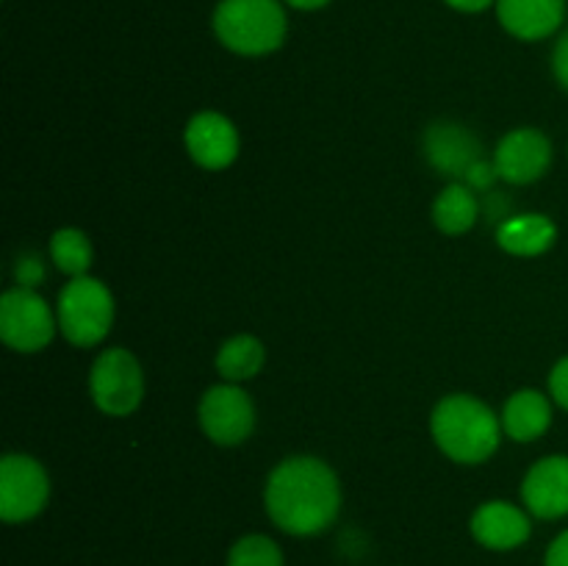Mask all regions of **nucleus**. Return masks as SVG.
Returning <instances> with one entry per match:
<instances>
[{"instance_id":"nucleus-1","label":"nucleus","mask_w":568,"mask_h":566,"mask_svg":"<svg viewBox=\"0 0 568 566\" xmlns=\"http://www.w3.org/2000/svg\"><path fill=\"white\" fill-rule=\"evenodd\" d=\"M264 508L288 536H320L342 511V483L316 455H292L266 477Z\"/></svg>"},{"instance_id":"nucleus-2","label":"nucleus","mask_w":568,"mask_h":566,"mask_svg":"<svg viewBox=\"0 0 568 566\" xmlns=\"http://www.w3.org/2000/svg\"><path fill=\"white\" fill-rule=\"evenodd\" d=\"M433 442L455 464L475 466L491 458L503 442V420L471 394H449L430 414Z\"/></svg>"},{"instance_id":"nucleus-3","label":"nucleus","mask_w":568,"mask_h":566,"mask_svg":"<svg viewBox=\"0 0 568 566\" xmlns=\"http://www.w3.org/2000/svg\"><path fill=\"white\" fill-rule=\"evenodd\" d=\"M222 48L239 55H270L286 42L288 14L283 0H220L211 17Z\"/></svg>"},{"instance_id":"nucleus-4","label":"nucleus","mask_w":568,"mask_h":566,"mask_svg":"<svg viewBox=\"0 0 568 566\" xmlns=\"http://www.w3.org/2000/svg\"><path fill=\"white\" fill-rule=\"evenodd\" d=\"M59 331L75 347H94L103 342L114 325V294L103 281L92 275L70 277L55 305Z\"/></svg>"},{"instance_id":"nucleus-5","label":"nucleus","mask_w":568,"mask_h":566,"mask_svg":"<svg viewBox=\"0 0 568 566\" xmlns=\"http://www.w3.org/2000/svg\"><path fill=\"white\" fill-rule=\"evenodd\" d=\"M89 394L103 414H133L144 400V372L136 355L125 347L103 350L89 372Z\"/></svg>"},{"instance_id":"nucleus-6","label":"nucleus","mask_w":568,"mask_h":566,"mask_svg":"<svg viewBox=\"0 0 568 566\" xmlns=\"http://www.w3.org/2000/svg\"><path fill=\"white\" fill-rule=\"evenodd\" d=\"M59 316L39 292L14 286L0 297V338L14 353H39L53 342Z\"/></svg>"},{"instance_id":"nucleus-7","label":"nucleus","mask_w":568,"mask_h":566,"mask_svg":"<svg viewBox=\"0 0 568 566\" xmlns=\"http://www.w3.org/2000/svg\"><path fill=\"white\" fill-rule=\"evenodd\" d=\"M50 499V477L33 455L9 453L0 461V516L9 525L33 519Z\"/></svg>"},{"instance_id":"nucleus-8","label":"nucleus","mask_w":568,"mask_h":566,"mask_svg":"<svg viewBox=\"0 0 568 566\" xmlns=\"http://www.w3.org/2000/svg\"><path fill=\"white\" fill-rule=\"evenodd\" d=\"M200 427L220 447L244 444L255 431V403L239 383H216L200 397Z\"/></svg>"},{"instance_id":"nucleus-9","label":"nucleus","mask_w":568,"mask_h":566,"mask_svg":"<svg viewBox=\"0 0 568 566\" xmlns=\"http://www.w3.org/2000/svg\"><path fill=\"white\" fill-rule=\"evenodd\" d=\"M494 166L497 175L514 186L541 181L552 166V142L538 128H516L499 139L494 150Z\"/></svg>"},{"instance_id":"nucleus-10","label":"nucleus","mask_w":568,"mask_h":566,"mask_svg":"<svg viewBox=\"0 0 568 566\" xmlns=\"http://www.w3.org/2000/svg\"><path fill=\"white\" fill-rule=\"evenodd\" d=\"M183 142L194 164L209 172L227 170L239 159V148H242L236 125L220 111H197L186 122Z\"/></svg>"},{"instance_id":"nucleus-11","label":"nucleus","mask_w":568,"mask_h":566,"mask_svg":"<svg viewBox=\"0 0 568 566\" xmlns=\"http://www.w3.org/2000/svg\"><path fill=\"white\" fill-rule=\"evenodd\" d=\"M425 155L442 175L464 183L477 161H483V144L460 122L438 120L425 131Z\"/></svg>"},{"instance_id":"nucleus-12","label":"nucleus","mask_w":568,"mask_h":566,"mask_svg":"<svg viewBox=\"0 0 568 566\" xmlns=\"http://www.w3.org/2000/svg\"><path fill=\"white\" fill-rule=\"evenodd\" d=\"M521 499L538 519L568 516V455H547L536 461L521 481Z\"/></svg>"},{"instance_id":"nucleus-13","label":"nucleus","mask_w":568,"mask_h":566,"mask_svg":"<svg viewBox=\"0 0 568 566\" xmlns=\"http://www.w3.org/2000/svg\"><path fill=\"white\" fill-rule=\"evenodd\" d=\"M469 527L477 544H483L486 549H497V553L521 547L532 533L530 511H521L519 505L508 503V499H488V503H483L471 514Z\"/></svg>"},{"instance_id":"nucleus-14","label":"nucleus","mask_w":568,"mask_h":566,"mask_svg":"<svg viewBox=\"0 0 568 566\" xmlns=\"http://www.w3.org/2000/svg\"><path fill=\"white\" fill-rule=\"evenodd\" d=\"M497 20L521 42H541L564 28L568 0H497Z\"/></svg>"},{"instance_id":"nucleus-15","label":"nucleus","mask_w":568,"mask_h":566,"mask_svg":"<svg viewBox=\"0 0 568 566\" xmlns=\"http://www.w3.org/2000/svg\"><path fill=\"white\" fill-rule=\"evenodd\" d=\"M499 420H503V431L514 442H536L552 425V400L538 388H519L508 397Z\"/></svg>"},{"instance_id":"nucleus-16","label":"nucleus","mask_w":568,"mask_h":566,"mask_svg":"<svg viewBox=\"0 0 568 566\" xmlns=\"http://www.w3.org/2000/svg\"><path fill=\"white\" fill-rule=\"evenodd\" d=\"M555 239H558V225L547 214H510L497 228L499 247L519 259L544 255Z\"/></svg>"},{"instance_id":"nucleus-17","label":"nucleus","mask_w":568,"mask_h":566,"mask_svg":"<svg viewBox=\"0 0 568 566\" xmlns=\"http://www.w3.org/2000/svg\"><path fill=\"white\" fill-rule=\"evenodd\" d=\"M480 220V200H477L475 189L466 183L453 181L438 192L436 203H433V222L447 236H460V233L471 231Z\"/></svg>"},{"instance_id":"nucleus-18","label":"nucleus","mask_w":568,"mask_h":566,"mask_svg":"<svg viewBox=\"0 0 568 566\" xmlns=\"http://www.w3.org/2000/svg\"><path fill=\"white\" fill-rule=\"evenodd\" d=\"M214 364L225 383L253 381V377L264 370L266 347L258 336L239 333V336H231L227 342H222V347L216 350Z\"/></svg>"},{"instance_id":"nucleus-19","label":"nucleus","mask_w":568,"mask_h":566,"mask_svg":"<svg viewBox=\"0 0 568 566\" xmlns=\"http://www.w3.org/2000/svg\"><path fill=\"white\" fill-rule=\"evenodd\" d=\"M92 259V242H89V236L81 228H59V231L50 236V261H53L55 270L64 272L67 277L89 275Z\"/></svg>"},{"instance_id":"nucleus-20","label":"nucleus","mask_w":568,"mask_h":566,"mask_svg":"<svg viewBox=\"0 0 568 566\" xmlns=\"http://www.w3.org/2000/svg\"><path fill=\"white\" fill-rule=\"evenodd\" d=\"M225 566H286L283 549L264 533H247L227 549Z\"/></svg>"},{"instance_id":"nucleus-21","label":"nucleus","mask_w":568,"mask_h":566,"mask_svg":"<svg viewBox=\"0 0 568 566\" xmlns=\"http://www.w3.org/2000/svg\"><path fill=\"white\" fill-rule=\"evenodd\" d=\"M14 275H17V283H20V286H26V289L39 286L44 277V266H42V261H39V255H33V253L20 255V259H17V266H14Z\"/></svg>"},{"instance_id":"nucleus-22","label":"nucleus","mask_w":568,"mask_h":566,"mask_svg":"<svg viewBox=\"0 0 568 566\" xmlns=\"http://www.w3.org/2000/svg\"><path fill=\"white\" fill-rule=\"evenodd\" d=\"M549 397L568 411V355L560 358L549 372Z\"/></svg>"},{"instance_id":"nucleus-23","label":"nucleus","mask_w":568,"mask_h":566,"mask_svg":"<svg viewBox=\"0 0 568 566\" xmlns=\"http://www.w3.org/2000/svg\"><path fill=\"white\" fill-rule=\"evenodd\" d=\"M552 72H555V81L568 92V28L558 37L552 50Z\"/></svg>"},{"instance_id":"nucleus-24","label":"nucleus","mask_w":568,"mask_h":566,"mask_svg":"<svg viewBox=\"0 0 568 566\" xmlns=\"http://www.w3.org/2000/svg\"><path fill=\"white\" fill-rule=\"evenodd\" d=\"M544 566H568V530L560 533L544 555Z\"/></svg>"},{"instance_id":"nucleus-25","label":"nucleus","mask_w":568,"mask_h":566,"mask_svg":"<svg viewBox=\"0 0 568 566\" xmlns=\"http://www.w3.org/2000/svg\"><path fill=\"white\" fill-rule=\"evenodd\" d=\"M444 3L455 11H464V14H480V11L491 9L497 0H444Z\"/></svg>"},{"instance_id":"nucleus-26","label":"nucleus","mask_w":568,"mask_h":566,"mask_svg":"<svg viewBox=\"0 0 568 566\" xmlns=\"http://www.w3.org/2000/svg\"><path fill=\"white\" fill-rule=\"evenodd\" d=\"M288 9H297V11H320L325 6H331L333 0H283Z\"/></svg>"}]
</instances>
